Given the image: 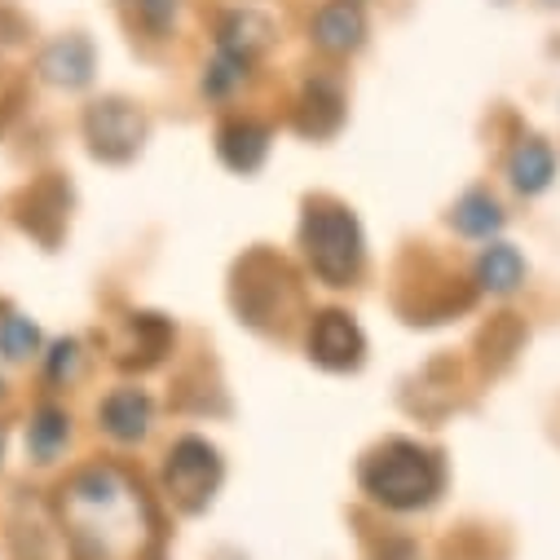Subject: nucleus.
Listing matches in <instances>:
<instances>
[{
    "label": "nucleus",
    "mask_w": 560,
    "mask_h": 560,
    "mask_svg": "<svg viewBox=\"0 0 560 560\" xmlns=\"http://www.w3.org/2000/svg\"><path fill=\"white\" fill-rule=\"evenodd\" d=\"M62 521L80 560H128L151 525L142 486L119 468H84L62 486Z\"/></svg>",
    "instance_id": "1"
},
{
    "label": "nucleus",
    "mask_w": 560,
    "mask_h": 560,
    "mask_svg": "<svg viewBox=\"0 0 560 560\" xmlns=\"http://www.w3.org/2000/svg\"><path fill=\"white\" fill-rule=\"evenodd\" d=\"M362 490L393 512L429 508L442 490V459L415 442H384L362 464Z\"/></svg>",
    "instance_id": "2"
},
{
    "label": "nucleus",
    "mask_w": 560,
    "mask_h": 560,
    "mask_svg": "<svg viewBox=\"0 0 560 560\" xmlns=\"http://www.w3.org/2000/svg\"><path fill=\"white\" fill-rule=\"evenodd\" d=\"M301 243L314 273L331 288H349L362 269V225L340 203H310L301 221Z\"/></svg>",
    "instance_id": "3"
},
{
    "label": "nucleus",
    "mask_w": 560,
    "mask_h": 560,
    "mask_svg": "<svg viewBox=\"0 0 560 560\" xmlns=\"http://www.w3.org/2000/svg\"><path fill=\"white\" fill-rule=\"evenodd\" d=\"M164 486L182 512H203L221 486V455L203 438H182L168 451L164 464Z\"/></svg>",
    "instance_id": "4"
},
{
    "label": "nucleus",
    "mask_w": 560,
    "mask_h": 560,
    "mask_svg": "<svg viewBox=\"0 0 560 560\" xmlns=\"http://www.w3.org/2000/svg\"><path fill=\"white\" fill-rule=\"evenodd\" d=\"M84 137H89V151L97 160L124 164L147 142V115L124 97H102L84 110Z\"/></svg>",
    "instance_id": "5"
},
{
    "label": "nucleus",
    "mask_w": 560,
    "mask_h": 560,
    "mask_svg": "<svg viewBox=\"0 0 560 560\" xmlns=\"http://www.w3.org/2000/svg\"><path fill=\"white\" fill-rule=\"evenodd\" d=\"M362 353H366V340H362V331H358V323L349 314L327 310V314L314 318V327H310V358L318 366H327V371H353L362 362Z\"/></svg>",
    "instance_id": "6"
},
{
    "label": "nucleus",
    "mask_w": 560,
    "mask_h": 560,
    "mask_svg": "<svg viewBox=\"0 0 560 560\" xmlns=\"http://www.w3.org/2000/svg\"><path fill=\"white\" fill-rule=\"evenodd\" d=\"M314 45L323 49V54H353V49H362V40H366V14H362V5L358 0H331V5H323L318 14H314Z\"/></svg>",
    "instance_id": "7"
},
{
    "label": "nucleus",
    "mask_w": 560,
    "mask_h": 560,
    "mask_svg": "<svg viewBox=\"0 0 560 560\" xmlns=\"http://www.w3.org/2000/svg\"><path fill=\"white\" fill-rule=\"evenodd\" d=\"M151 415H155V406H151V397H147L142 388H115V393L102 401V410H97L102 429H106L115 442H142L147 429H151Z\"/></svg>",
    "instance_id": "8"
},
{
    "label": "nucleus",
    "mask_w": 560,
    "mask_h": 560,
    "mask_svg": "<svg viewBox=\"0 0 560 560\" xmlns=\"http://www.w3.org/2000/svg\"><path fill=\"white\" fill-rule=\"evenodd\" d=\"M93 67H97V58L84 36H62L40 54V75L58 89H84L93 80Z\"/></svg>",
    "instance_id": "9"
},
{
    "label": "nucleus",
    "mask_w": 560,
    "mask_h": 560,
    "mask_svg": "<svg viewBox=\"0 0 560 560\" xmlns=\"http://www.w3.org/2000/svg\"><path fill=\"white\" fill-rule=\"evenodd\" d=\"M340 119H345L340 84L327 80V75H314V80L305 84V93H301V115H296L301 132H305V137H327V132L340 128Z\"/></svg>",
    "instance_id": "10"
},
{
    "label": "nucleus",
    "mask_w": 560,
    "mask_h": 560,
    "mask_svg": "<svg viewBox=\"0 0 560 560\" xmlns=\"http://www.w3.org/2000/svg\"><path fill=\"white\" fill-rule=\"evenodd\" d=\"M217 151L234 173H256L265 164V155H269V128L252 124V119H234V124L221 128Z\"/></svg>",
    "instance_id": "11"
},
{
    "label": "nucleus",
    "mask_w": 560,
    "mask_h": 560,
    "mask_svg": "<svg viewBox=\"0 0 560 560\" xmlns=\"http://www.w3.org/2000/svg\"><path fill=\"white\" fill-rule=\"evenodd\" d=\"M269 36H273V27H269L265 14H256V10H230L221 19V27H217V49H225V54H234L243 62H256V54L269 45Z\"/></svg>",
    "instance_id": "12"
},
{
    "label": "nucleus",
    "mask_w": 560,
    "mask_h": 560,
    "mask_svg": "<svg viewBox=\"0 0 560 560\" xmlns=\"http://www.w3.org/2000/svg\"><path fill=\"white\" fill-rule=\"evenodd\" d=\"M508 177H512V186H516L521 195L547 190L551 177H556V155H551V147L538 142V137L521 142V147L512 151V160H508Z\"/></svg>",
    "instance_id": "13"
},
{
    "label": "nucleus",
    "mask_w": 560,
    "mask_h": 560,
    "mask_svg": "<svg viewBox=\"0 0 560 560\" xmlns=\"http://www.w3.org/2000/svg\"><path fill=\"white\" fill-rule=\"evenodd\" d=\"M521 278H525V260H521V252H516L512 243H490V247L481 252V260H477V283H481L486 292L508 296V292L521 288Z\"/></svg>",
    "instance_id": "14"
},
{
    "label": "nucleus",
    "mask_w": 560,
    "mask_h": 560,
    "mask_svg": "<svg viewBox=\"0 0 560 560\" xmlns=\"http://www.w3.org/2000/svg\"><path fill=\"white\" fill-rule=\"evenodd\" d=\"M67 438H71V419H67V410H58V406H40V410L32 415V429H27V451H32V459L54 464V459L62 455Z\"/></svg>",
    "instance_id": "15"
},
{
    "label": "nucleus",
    "mask_w": 560,
    "mask_h": 560,
    "mask_svg": "<svg viewBox=\"0 0 560 560\" xmlns=\"http://www.w3.org/2000/svg\"><path fill=\"white\" fill-rule=\"evenodd\" d=\"M455 230L468 234V238H490L503 230V208L494 195L486 190H468L459 203H455Z\"/></svg>",
    "instance_id": "16"
},
{
    "label": "nucleus",
    "mask_w": 560,
    "mask_h": 560,
    "mask_svg": "<svg viewBox=\"0 0 560 560\" xmlns=\"http://www.w3.org/2000/svg\"><path fill=\"white\" fill-rule=\"evenodd\" d=\"M36 349H40V331H36L32 318H23V314H5V318H0V353L23 362Z\"/></svg>",
    "instance_id": "17"
},
{
    "label": "nucleus",
    "mask_w": 560,
    "mask_h": 560,
    "mask_svg": "<svg viewBox=\"0 0 560 560\" xmlns=\"http://www.w3.org/2000/svg\"><path fill=\"white\" fill-rule=\"evenodd\" d=\"M247 71H252V62H243V58L217 49V58L208 62V75H203V93H208V97H225V93H234V89L247 80Z\"/></svg>",
    "instance_id": "18"
},
{
    "label": "nucleus",
    "mask_w": 560,
    "mask_h": 560,
    "mask_svg": "<svg viewBox=\"0 0 560 560\" xmlns=\"http://www.w3.org/2000/svg\"><path fill=\"white\" fill-rule=\"evenodd\" d=\"M128 14L142 23L151 36H164L173 23H177V10H182V0H124Z\"/></svg>",
    "instance_id": "19"
},
{
    "label": "nucleus",
    "mask_w": 560,
    "mask_h": 560,
    "mask_svg": "<svg viewBox=\"0 0 560 560\" xmlns=\"http://www.w3.org/2000/svg\"><path fill=\"white\" fill-rule=\"evenodd\" d=\"M75 366H80V345L75 340L54 345V353H49V380H71Z\"/></svg>",
    "instance_id": "20"
},
{
    "label": "nucleus",
    "mask_w": 560,
    "mask_h": 560,
    "mask_svg": "<svg viewBox=\"0 0 560 560\" xmlns=\"http://www.w3.org/2000/svg\"><path fill=\"white\" fill-rule=\"evenodd\" d=\"M0 455H5V429H0Z\"/></svg>",
    "instance_id": "21"
},
{
    "label": "nucleus",
    "mask_w": 560,
    "mask_h": 560,
    "mask_svg": "<svg viewBox=\"0 0 560 560\" xmlns=\"http://www.w3.org/2000/svg\"><path fill=\"white\" fill-rule=\"evenodd\" d=\"M542 5H560V0H542Z\"/></svg>",
    "instance_id": "22"
}]
</instances>
